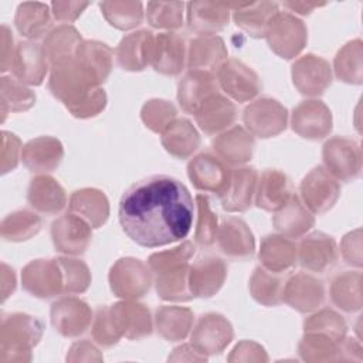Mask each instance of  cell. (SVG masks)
Here are the masks:
<instances>
[{
	"mask_svg": "<svg viewBox=\"0 0 363 363\" xmlns=\"http://www.w3.org/2000/svg\"><path fill=\"white\" fill-rule=\"evenodd\" d=\"M119 223L138 245L163 247L186 238L194 218L189 189L177 179L153 174L129 186L119 201Z\"/></svg>",
	"mask_w": 363,
	"mask_h": 363,
	"instance_id": "cell-1",
	"label": "cell"
},
{
	"mask_svg": "<svg viewBox=\"0 0 363 363\" xmlns=\"http://www.w3.org/2000/svg\"><path fill=\"white\" fill-rule=\"evenodd\" d=\"M50 91L77 118H91L104 111L106 95L81 68L75 55L51 65Z\"/></svg>",
	"mask_w": 363,
	"mask_h": 363,
	"instance_id": "cell-2",
	"label": "cell"
},
{
	"mask_svg": "<svg viewBox=\"0 0 363 363\" xmlns=\"http://www.w3.org/2000/svg\"><path fill=\"white\" fill-rule=\"evenodd\" d=\"M194 250L196 244L184 241L172 250L149 257L147 265L155 275L156 291L162 299L190 301L194 298L189 285V259L193 257Z\"/></svg>",
	"mask_w": 363,
	"mask_h": 363,
	"instance_id": "cell-3",
	"label": "cell"
},
{
	"mask_svg": "<svg viewBox=\"0 0 363 363\" xmlns=\"http://www.w3.org/2000/svg\"><path fill=\"white\" fill-rule=\"evenodd\" d=\"M0 329V362H30L31 349L43 336V322L26 313H13L3 318Z\"/></svg>",
	"mask_w": 363,
	"mask_h": 363,
	"instance_id": "cell-4",
	"label": "cell"
},
{
	"mask_svg": "<svg viewBox=\"0 0 363 363\" xmlns=\"http://www.w3.org/2000/svg\"><path fill=\"white\" fill-rule=\"evenodd\" d=\"M265 37L271 50L281 58H294L306 43V28L301 20L289 13H277L268 23Z\"/></svg>",
	"mask_w": 363,
	"mask_h": 363,
	"instance_id": "cell-5",
	"label": "cell"
},
{
	"mask_svg": "<svg viewBox=\"0 0 363 363\" xmlns=\"http://www.w3.org/2000/svg\"><path fill=\"white\" fill-rule=\"evenodd\" d=\"M149 265L136 258L118 259L109 272V284L112 292L118 298L135 299L143 296L152 284Z\"/></svg>",
	"mask_w": 363,
	"mask_h": 363,
	"instance_id": "cell-6",
	"label": "cell"
},
{
	"mask_svg": "<svg viewBox=\"0 0 363 363\" xmlns=\"http://www.w3.org/2000/svg\"><path fill=\"white\" fill-rule=\"evenodd\" d=\"M325 169L343 182L354 180L360 174L362 153L359 145L349 138L335 136L323 145Z\"/></svg>",
	"mask_w": 363,
	"mask_h": 363,
	"instance_id": "cell-7",
	"label": "cell"
},
{
	"mask_svg": "<svg viewBox=\"0 0 363 363\" xmlns=\"http://www.w3.org/2000/svg\"><path fill=\"white\" fill-rule=\"evenodd\" d=\"M301 201L315 214L326 213L333 207L340 194V186L336 179L322 166L312 169L299 186Z\"/></svg>",
	"mask_w": 363,
	"mask_h": 363,
	"instance_id": "cell-8",
	"label": "cell"
},
{
	"mask_svg": "<svg viewBox=\"0 0 363 363\" xmlns=\"http://www.w3.org/2000/svg\"><path fill=\"white\" fill-rule=\"evenodd\" d=\"M147 65L164 75H177L184 67L186 47L180 35L160 33L150 35L147 41Z\"/></svg>",
	"mask_w": 363,
	"mask_h": 363,
	"instance_id": "cell-9",
	"label": "cell"
},
{
	"mask_svg": "<svg viewBox=\"0 0 363 363\" xmlns=\"http://www.w3.org/2000/svg\"><path fill=\"white\" fill-rule=\"evenodd\" d=\"M242 118L251 135L271 138L286 128L288 112L278 101L272 98H261L251 102L244 109Z\"/></svg>",
	"mask_w": 363,
	"mask_h": 363,
	"instance_id": "cell-10",
	"label": "cell"
},
{
	"mask_svg": "<svg viewBox=\"0 0 363 363\" xmlns=\"http://www.w3.org/2000/svg\"><path fill=\"white\" fill-rule=\"evenodd\" d=\"M231 323L220 313H206L199 318L190 336V345L204 356L221 353L233 340Z\"/></svg>",
	"mask_w": 363,
	"mask_h": 363,
	"instance_id": "cell-11",
	"label": "cell"
},
{
	"mask_svg": "<svg viewBox=\"0 0 363 363\" xmlns=\"http://www.w3.org/2000/svg\"><path fill=\"white\" fill-rule=\"evenodd\" d=\"M217 82L220 89L237 102H247L261 91L258 75L244 62L230 58L217 69Z\"/></svg>",
	"mask_w": 363,
	"mask_h": 363,
	"instance_id": "cell-12",
	"label": "cell"
},
{
	"mask_svg": "<svg viewBox=\"0 0 363 363\" xmlns=\"http://www.w3.org/2000/svg\"><path fill=\"white\" fill-rule=\"evenodd\" d=\"M231 170L217 155L200 153L187 164V174L197 190L216 193L218 197L225 191Z\"/></svg>",
	"mask_w": 363,
	"mask_h": 363,
	"instance_id": "cell-13",
	"label": "cell"
},
{
	"mask_svg": "<svg viewBox=\"0 0 363 363\" xmlns=\"http://www.w3.org/2000/svg\"><path fill=\"white\" fill-rule=\"evenodd\" d=\"M23 286L38 298H52L64 294L62 271L57 259H35L27 264L21 274Z\"/></svg>",
	"mask_w": 363,
	"mask_h": 363,
	"instance_id": "cell-14",
	"label": "cell"
},
{
	"mask_svg": "<svg viewBox=\"0 0 363 363\" xmlns=\"http://www.w3.org/2000/svg\"><path fill=\"white\" fill-rule=\"evenodd\" d=\"M91 228L88 221L71 211L61 216L51 225V237L55 250L67 255L82 254L91 241Z\"/></svg>",
	"mask_w": 363,
	"mask_h": 363,
	"instance_id": "cell-15",
	"label": "cell"
},
{
	"mask_svg": "<svg viewBox=\"0 0 363 363\" xmlns=\"http://www.w3.org/2000/svg\"><path fill=\"white\" fill-rule=\"evenodd\" d=\"M50 61L41 44L34 41H21L14 48L11 61L13 77L21 84L41 85L47 72Z\"/></svg>",
	"mask_w": 363,
	"mask_h": 363,
	"instance_id": "cell-16",
	"label": "cell"
},
{
	"mask_svg": "<svg viewBox=\"0 0 363 363\" xmlns=\"http://www.w3.org/2000/svg\"><path fill=\"white\" fill-rule=\"evenodd\" d=\"M92 322V311L86 302L65 296L51 306V323L65 337H77L88 330Z\"/></svg>",
	"mask_w": 363,
	"mask_h": 363,
	"instance_id": "cell-17",
	"label": "cell"
},
{
	"mask_svg": "<svg viewBox=\"0 0 363 363\" xmlns=\"http://www.w3.org/2000/svg\"><path fill=\"white\" fill-rule=\"evenodd\" d=\"M216 241L220 251L231 259H248L255 251V240L250 227L235 217L223 220L218 225Z\"/></svg>",
	"mask_w": 363,
	"mask_h": 363,
	"instance_id": "cell-18",
	"label": "cell"
},
{
	"mask_svg": "<svg viewBox=\"0 0 363 363\" xmlns=\"http://www.w3.org/2000/svg\"><path fill=\"white\" fill-rule=\"evenodd\" d=\"M292 79L301 94L320 95L332 82L330 67L323 58L308 54L292 65Z\"/></svg>",
	"mask_w": 363,
	"mask_h": 363,
	"instance_id": "cell-19",
	"label": "cell"
},
{
	"mask_svg": "<svg viewBox=\"0 0 363 363\" xmlns=\"http://www.w3.org/2000/svg\"><path fill=\"white\" fill-rule=\"evenodd\" d=\"M292 129L306 139L325 138L332 129V115L320 101H303L292 113Z\"/></svg>",
	"mask_w": 363,
	"mask_h": 363,
	"instance_id": "cell-20",
	"label": "cell"
},
{
	"mask_svg": "<svg viewBox=\"0 0 363 363\" xmlns=\"http://www.w3.org/2000/svg\"><path fill=\"white\" fill-rule=\"evenodd\" d=\"M258 183V173L254 167L231 169L225 191L220 196L224 210L242 213L251 207Z\"/></svg>",
	"mask_w": 363,
	"mask_h": 363,
	"instance_id": "cell-21",
	"label": "cell"
},
{
	"mask_svg": "<svg viewBox=\"0 0 363 363\" xmlns=\"http://www.w3.org/2000/svg\"><path fill=\"white\" fill-rule=\"evenodd\" d=\"M298 258L303 268L312 272H325L337 259L336 242L330 235L312 233L302 238L298 247Z\"/></svg>",
	"mask_w": 363,
	"mask_h": 363,
	"instance_id": "cell-22",
	"label": "cell"
},
{
	"mask_svg": "<svg viewBox=\"0 0 363 363\" xmlns=\"http://www.w3.org/2000/svg\"><path fill=\"white\" fill-rule=\"evenodd\" d=\"M217 92L220 86L213 72L190 69L179 84L177 99L184 112L194 115L197 108Z\"/></svg>",
	"mask_w": 363,
	"mask_h": 363,
	"instance_id": "cell-23",
	"label": "cell"
},
{
	"mask_svg": "<svg viewBox=\"0 0 363 363\" xmlns=\"http://www.w3.org/2000/svg\"><path fill=\"white\" fill-rule=\"evenodd\" d=\"M112 320L119 333L128 339H142L153 329L150 311L143 303L118 302L109 306Z\"/></svg>",
	"mask_w": 363,
	"mask_h": 363,
	"instance_id": "cell-24",
	"label": "cell"
},
{
	"mask_svg": "<svg viewBox=\"0 0 363 363\" xmlns=\"http://www.w3.org/2000/svg\"><path fill=\"white\" fill-rule=\"evenodd\" d=\"M325 291L319 279L303 272L291 277L282 292V301L299 312H311L323 303Z\"/></svg>",
	"mask_w": 363,
	"mask_h": 363,
	"instance_id": "cell-25",
	"label": "cell"
},
{
	"mask_svg": "<svg viewBox=\"0 0 363 363\" xmlns=\"http://www.w3.org/2000/svg\"><path fill=\"white\" fill-rule=\"evenodd\" d=\"M227 275L225 264L217 257H201L190 265L189 285L193 296L210 298L223 286Z\"/></svg>",
	"mask_w": 363,
	"mask_h": 363,
	"instance_id": "cell-26",
	"label": "cell"
},
{
	"mask_svg": "<svg viewBox=\"0 0 363 363\" xmlns=\"http://www.w3.org/2000/svg\"><path fill=\"white\" fill-rule=\"evenodd\" d=\"M237 111L234 104L220 92L207 98L194 112V118L200 129L206 135H216L235 121Z\"/></svg>",
	"mask_w": 363,
	"mask_h": 363,
	"instance_id": "cell-27",
	"label": "cell"
},
{
	"mask_svg": "<svg viewBox=\"0 0 363 363\" xmlns=\"http://www.w3.org/2000/svg\"><path fill=\"white\" fill-rule=\"evenodd\" d=\"M64 156L61 142L51 136H40L30 140L21 153L23 163L35 173L52 172L58 167Z\"/></svg>",
	"mask_w": 363,
	"mask_h": 363,
	"instance_id": "cell-28",
	"label": "cell"
},
{
	"mask_svg": "<svg viewBox=\"0 0 363 363\" xmlns=\"http://www.w3.org/2000/svg\"><path fill=\"white\" fill-rule=\"evenodd\" d=\"M27 200L34 210L47 216L58 214L67 206V194L61 184L45 174H40L31 180Z\"/></svg>",
	"mask_w": 363,
	"mask_h": 363,
	"instance_id": "cell-29",
	"label": "cell"
},
{
	"mask_svg": "<svg viewBox=\"0 0 363 363\" xmlns=\"http://www.w3.org/2000/svg\"><path fill=\"white\" fill-rule=\"evenodd\" d=\"M259 259L262 268L275 274H286L296 264L298 245L284 235H267L261 242Z\"/></svg>",
	"mask_w": 363,
	"mask_h": 363,
	"instance_id": "cell-30",
	"label": "cell"
},
{
	"mask_svg": "<svg viewBox=\"0 0 363 363\" xmlns=\"http://www.w3.org/2000/svg\"><path fill=\"white\" fill-rule=\"evenodd\" d=\"M291 196V183L285 173L277 169H267L262 172L255 190V203L259 208L277 211Z\"/></svg>",
	"mask_w": 363,
	"mask_h": 363,
	"instance_id": "cell-31",
	"label": "cell"
},
{
	"mask_svg": "<svg viewBox=\"0 0 363 363\" xmlns=\"http://www.w3.org/2000/svg\"><path fill=\"white\" fill-rule=\"evenodd\" d=\"M313 223L315 218L312 213L294 193L274 216V225L277 231L288 238H298L303 235L313 227Z\"/></svg>",
	"mask_w": 363,
	"mask_h": 363,
	"instance_id": "cell-32",
	"label": "cell"
},
{
	"mask_svg": "<svg viewBox=\"0 0 363 363\" xmlns=\"http://www.w3.org/2000/svg\"><path fill=\"white\" fill-rule=\"evenodd\" d=\"M75 60L95 85H101L112 68V50L99 41H82Z\"/></svg>",
	"mask_w": 363,
	"mask_h": 363,
	"instance_id": "cell-33",
	"label": "cell"
},
{
	"mask_svg": "<svg viewBox=\"0 0 363 363\" xmlns=\"http://www.w3.org/2000/svg\"><path fill=\"white\" fill-rule=\"evenodd\" d=\"M213 149L225 163H245L252 156L254 138L244 128L234 126L214 139Z\"/></svg>",
	"mask_w": 363,
	"mask_h": 363,
	"instance_id": "cell-34",
	"label": "cell"
},
{
	"mask_svg": "<svg viewBox=\"0 0 363 363\" xmlns=\"http://www.w3.org/2000/svg\"><path fill=\"white\" fill-rule=\"evenodd\" d=\"M69 211L82 217L91 224L92 228H98L108 220L109 203L104 191L98 189H81L69 197Z\"/></svg>",
	"mask_w": 363,
	"mask_h": 363,
	"instance_id": "cell-35",
	"label": "cell"
},
{
	"mask_svg": "<svg viewBox=\"0 0 363 363\" xmlns=\"http://www.w3.org/2000/svg\"><path fill=\"white\" fill-rule=\"evenodd\" d=\"M227 60L224 41L217 35H201L190 43L187 52V67L211 72Z\"/></svg>",
	"mask_w": 363,
	"mask_h": 363,
	"instance_id": "cell-36",
	"label": "cell"
},
{
	"mask_svg": "<svg viewBox=\"0 0 363 363\" xmlns=\"http://www.w3.org/2000/svg\"><path fill=\"white\" fill-rule=\"evenodd\" d=\"M162 145L177 159H187L200 146V136L187 119H174L162 133Z\"/></svg>",
	"mask_w": 363,
	"mask_h": 363,
	"instance_id": "cell-37",
	"label": "cell"
},
{
	"mask_svg": "<svg viewBox=\"0 0 363 363\" xmlns=\"http://www.w3.org/2000/svg\"><path fill=\"white\" fill-rule=\"evenodd\" d=\"M230 4L223 3H190L189 24L190 28L203 34L213 35L228 23Z\"/></svg>",
	"mask_w": 363,
	"mask_h": 363,
	"instance_id": "cell-38",
	"label": "cell"
},
{
	"mask_svg": "<svg viewBox=\"0 0 363 363\" xmlns=\"http://www.w3.org/2000/svg\"><path fill=\"white\" fill-rule=\"evenodd\" d=\"M193 312L182 306H162L156 311V328L162 337L169 342L186 339L193 326Z\"/></svg>",
	"mask_w": 363,
	"mask_h": 363,
	"instance_id": "cell-39",
	"label": "cell"
},
{
	"mask_svg": "<svg viewBox=\"0 0 363 363\" xmlns=\"http://www.w3.org/2000/svg\"><path fill=\"white\" fill-rule=\"evenodd\" d=\"M278 13L277 3H245L238 4L234 11L237 26L245 30L252 37H264L268 23Z\"/></svg>",
	"mask_w": 363,
	"mask_h": 363,
	"instance_id": "cell-40",
	"label": "cell"
},
{
	"mask_svg": "<svg viewBox=\"0 0 363 363\" xmlns=\"http://www.w3.org/2000/svg\"><path fill=\"white\" fill-rule=\"evenodd\" d=\"M51 17L48 7L41 3H23L17 9L16 27L21 35L35 40L48 33Z\"/></svg>",
	"mask_w": 363,
	"mask_h": 363,
	"instance_id": "cell-41",
	"label": "cell"
},
{
	"mask_svg": "<svg viewBox=\"0 0 363 363\" xmlns=\"http://www.w3.org/2000/svg\"><path fill=\"white\" fill-rule=\"evenodd\" d=\"M150 31H136L122 38L116 48L118 62L123 69L140 71L147 65V41Z\"/></svg>",
	"mask_w": 363,
	"mask_h": 363,
	"instance_id": "cell-42",
	"label": "cell"
},
{
	"mask_svg": "<svg viewBox=\"0 0 363 363\" xmlns=\"http://www.w3.org/2000/svg\"><path fill=\"white\" fill-rule=\"evenodd\" d=\"M81 43V35L74 27L60 26L47 35L43 47L50 64L54 65L74 57Z\"/></svg>",
	"mask_w": 363,
	"mask_h": 363,
	"instance_id": "cell-43",
	"label": "cell"
},
{
	"mask_svg": "<svg viewBox=\"0 0 363 363\" xmlns=\"http://www.w3.org/2000/svg\"><path fill=\"white\" fill-rule=\"evenodd\" d=\"M282 274L271 272L262 267H257L250 281V291L252 298L267 306H274L282 302V292L285 281Z\"/></svg>",
	"mask_w": 363,
	"mask_h": 363,
	"instance_id": "cell-44",
	"label": "cell"
},
{
	"mask_svg": "<svg viewBox=\"0 0 363 363\" xmlns=\"http://www.w3.org/2000/svg\"><path fill=\"white\" fill-rule=\"evenodd\" d=\"M340 342L323 333L305 332L298 350L301 357L306 362H332L339 360Z\"/></svg>",
	"mask_w": 363,
	"mask_h": 363,
	"instance_id": "cell-45",
	"label": "cell"
},
{
	"mask_svg": "<svg viewBox=\"0 0 363 363\" xmlns=\"http://www.w3.org/2000/svg\"><path fill=\"white\" fill-rule=\"evenodd\" d=\"M360 294V272H345L337 275L330 285L333 303L346 312H354L362 308Z\"/></svg>",
	"mask_w": 363,
	"mask_h": 363,
	"instance_id": "cell-46",
	"label": "cell"
},
{
	"mask_svg": "<svg viewBox=\"0 0 363 363\" xmlns=\"http://www.w3.org/2000/svg\"><path fill=\"white\" fill-rule=\"evenodd\" d=\"M41 228V218L28 210L9 214L1 223V237L7 241H24L35 235Z\"/></svg>",
	"mask_w": 363,
	"mask_h": 363,
	"instance_id": "cell-47",
	"label": "cell"
},
{
	"mask_svg": "<svg viewBox=\"0 0 363 363\" xmlns=\"http://www.w3.org/2000/svg\"><path fill=\"white\" fill-rule=\"evenodd\" d=\"M35 102V94L24 86L14 77L1 78V108L3 121L7 112H21L31 108Z\"/></svg>",
	"mask_w": 363,
	"mask_h": 363,
	"instance_id": "cell-48",
	"label": "cell"
},
{
	"mask_svg": "<svg viewBox=\"0 0 363 363\" xmlns=\"http://www.w3.org/2000/svg\"><path fill=\"white\" fill-rule=\"evenodd\" d=\"M362 43L354 40L346 44L335 58V71L339 79L349 84L362 82Z\"/></svg>",
	"mask_w": 363,
	"mask_h": 363,
	"instance_id": "cell-49",
	"label": "cell"
},
{
	"mask_svg": "<svg viewBox=\"0 0 363 363\" xmlns=\"http://www.w3.org/2000/svg\"><path fill=\"white\" fill-rule=\"evenodd\" d=\"M196 204H197V227L194 233V242L200 247H211L216 242V237L218 231L217 216L213 213L207 196L197 194Z\"/></svg>",
	"mask_w": 363,
	"mask_h": 363,
	"instance_id": "cell-50",
	"label": "cell"
},
{
	"mask_svg": "<svg viewBox=\"0 0 363 363\" xmlns=\"http://www.w3.org/2000/svg\"><path fill=\"white\" fill-rule=\"evenodd\" d=\"M105 18L119 30H129L140 24L143 11L140 3H101Z\"/></svg>",
	"mask_w": 363,
	"mask_h": 363,
	"instance_id": "cell-51",
	"label": "cell"
},
{
	"mask_svg": "<svg viewBox=\"0 0 363 363\" xmlns=\"http://www.w3.org/2000/svg\"><path fill=\"white\" fill-rule=\"evenodd\" d=\"M64 278V294H82L91 284V274L88 267L75 258H57Z\"/></svg>",
	"mask_w": 363,
	"mask_h": 363,
	"instance_id": "cell-52",
	"label": "cell"
},
{
	"mask_svg": "<svg viewBox=\"0 0 363 363\" xmlns=\"http://www.w3.org/2000/svg\"><path fill=\"white\" fill-rule=\"evenodd\" d=\"M140 118L149 129L156 133H163L164 129L176 119V108L169 101L150 99L143 105Z\"/></svg>",
	"mask_w": 363,
	"mask_h": 363,
	"instance_id": "cell-53",
	"label": "cell"
},
{
	"mask_svg": "<svg viewBox=\"0 0 363 363\" xmlns=\"http://www.w3.org/2000/svg\"><path fill=\"white\" fill-rule=\"evenodd\" d=\"M305 332H318L333 337L335 340H343L346 335V323L336 312L323 309L311 318H308L303 323Z\"/></svg>",
	"mask_w": 363,
	"mask_h": 363,
	"instance_id": "cell-54",
	"label": "cell"
},
{
	"mask_svg": "<svg viewBox=\"0 0 363 363\" xmlns=\"http://www.w3.org/2000/svg\"><path fill=\"white\" fill-rule=\"evenodd\" d=\"M183 3H147V21L152 27L174 30L183 24Z\"/></svg>",
	"mask_w": 363,
	"mask_h": 363,
	"instance_id": "cell-55",
	"label": "cell"
},
{
	"mask_svg": "<svg viewBox=\"0 0 363 363\" xmlns=\"http://www.w3.org/2000/svg\"><path fill=\"white\" fill-rule=\"evenodd\" d=\"M92 337L102 347H111L116 345L122 337L112 320L109 306L98 308L92 326Z\"/></svg>",
	"mask_w": 363,
	"mask_h": 363,
	"instance_id": "cell-56",
	"label": "cell"
},
{
	"mask_svg": "<svg viewBox=\"0 0 363 363\" xmlns=\"http://www.w3.org/2000/svg\"><path fill=\"white\" fill-rule=\"evenodd\" d=\"M3 149H1V173H7L13 169H16L17 163H18V157L20 153H23L21 150V142L20 139L10 133L3 130Z\"/></svg>",
	"mask_w": 363,
	"mask_h": 363,
	"instance_id": "cell-57",
	"label": "cell"
},
{
	"mask_svg": "<svg viewBox=\"0 0 363 363\" xmlns=\"http://www.w3.org/2000/svg\"><path fill=\"white\" fill-rule=\"evenodd\" d=\"M230 362H238V360H244V362H252V360H268V356L264 350V347H261L258 343L251 342V340H242L240 342L231 352V354L228 356Z\"/></svg>",
	"mask_w": 363,
	"mask_h": 363,
	"instance_id": "cell-58",
	"label": "cell"
},
{
	"mask_svg": "<svg viewBox=\"0 0 363 363\" xmlns=\"http://www.w3.org/2000/svg\"><path fill=\"white\" fill-rule=\"evenodd\" d=\"M67 360H102V354H99L98 349L92 343L88 340H81L72 345L69 353L67 354Z\"/></svg>",
	"mask_w": 363,
	"mask_h": 363,
	"instance_id": "cell-59",
	"label": "cell"
},
{
	"mask_svg": "<svg viewBox=\"0 0 363 363\" xmlns=\"http://www.w3.org/2000/svg\"><path fill=\"white\" fill-rule=\"evenodd\" d=\"M169 360H193V362H203L207 360V356L197 352L191 345H182L173 350V354L169 356Z\"/></svg>",
	"mask_w": 363,
	"mask_h": 363,
	"instance_id": "cell-60",
	"label": "cell"
},
{
	"mask_svg": "<svg viewBox=\"0 0 363 363\" xmlns=\"http://www.w3.org/2000/svg\"><path fill=\"white\" fill-rule=\"evenodd\" d=\"M3 33H1V71H7L11 67V61H13V51H9V45H13V35H10L9 28L6 26H3Z\"/></svg>",
	"mask_w": 363,
	"mask_h": 363,
	"instance_id": "cell-61",
	"label": "cell"
},
{
	"mask_svg": "<svg viewBox=\"0 0 363 363\" xmlns=\"http://www.w3.org/2000/svg\"><path fill=\"white\" fill-rule=\"evenodd\" d=\"M285 7H291L292 10H295L296 13H301V14H309L311 10L319 4H305V3H285L284 4Z\"/></svg>",
	"mask_w": 363,
	"mask_h": 363,
	"instance_id": "cell-62",
	"label": "cell"
}]
</instances>
